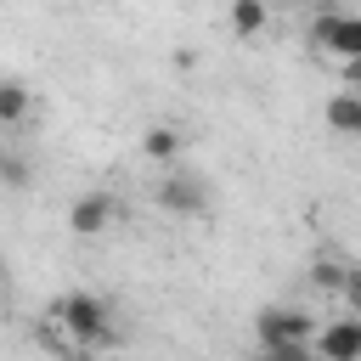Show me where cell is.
<instances>
[{"instance_id": "3957f363", "label": "cell", "mask_w": 361, "mask_h": 361, "mask_svg": "<svg viewBox=\"0 0 361 361\" xmlns=\"http://www.w3.org/2000/svg\"><path fill=\"white\" fill-rule=\"evenodd\" d=\"M158 203H164L169 214L197 220V214H209V186H203V175L175 169V175H164V180H158Z\"/></svg>"}, {"instance_id": "5b68a950", "label": "cell", "mask_w": 361, "mask_h": 361, "mask_svg": "<svg viewBox=\"0 0 361 361\" xmlns=\"http://www.w3.org/2000/svg\"><path fill=\"white\" fill-rule=\"evenodd\" d=\"M310 350H316V361H361V316H338V322L316 327Z\"/></svg>"}, {"instance_id": "8fae6325", "label": "cell", "mask_w": 361, "mask_h": 361, "mask_svg": "<svg viewBox=\"0 0 361 361\" xmlns=\"http://www.w3.org/2000/svg\"><path fill=\"white\" fill-rule=\"evenodd\" d=\"M344 271H350V265H338V259H316V265H310V282H316L322 293H338V288H344Z\"/></svg>"}, {"instance_id": "5bb4252c", "label": "cell", "mask_w": 361, "mask_h": 361, "mask_svg": "<svg viewBox=\"0 0 361 361\" xmlns=\"http://www.w3.org/2000/svg\"><path fill=\"white\" fill-rule=\"evenodd\" d=\"M0 288H6V259H0Z\"/></svg>"}, {"instance_id": "7a4b0ae2", "label": "cell", "mask_w": 361, "mask_h": 361, "mask_svg": "<svg viewBox=\"0 0 361 361\" xmlns=\"http://www.w3.org/2000/svg\"><path fill=\"white\" fill-rule=\"evenodd\" d=\"M310 45L316 51H333V56H344V68L361 56V23L355 17H344V11H322L316 23H310Z\"/></svg>"}, {"instance_id": "9c48e42d", "label": "cell", "mask_w": 361, "mask_h": 361, "mask_svg": "<svg viewBox=\"0 0 361 361\" xmlns=\"http://www.w3.org/2000/svg\"><path fill=\"white\" fill-rule=\"evenodd\" d=\"M271 23V11H265V0H231V28L243 34V39H254L259 28Z\"/></svg>"}, {"instance_id": "30bf717a", "label": "cell", "mask_w": 361, "mask_h": 361, "mask_svg": "<svg viewBox=\"0 0 361 361\" xmlns=\"http://www.w3.org/2000/svg\"><path fill=\"white\" fill-rule=\"evenodd\" d=\"M28 118V85L0 79V124H23Z\"/></svg>"}, {"instance_id": "6da1fadb", "label": "cell", "mask_w": 361, "mask_h": 361, "mask_svg": "<svg viewBox=\"0 0 361 361\" xmlns=\"http://www.w3.org/2000/svg\"><path fill=\"white\" fill-rule=\"evenodd\" d=\"M51 316H56V327H62L79 350H102V344L113 338V310H107V299H96V293H62Z\"/></svg>"}, {"instance_id": "4fadbf2b", "label": "cell", "mask_w": 361, "mask_h": 361, "mask_svg": "<svg viewBox=\"0 0 361 361\" xmlns=\"http://www.w3.org/2000/svg\"><path fill=\"white\" fill-rule=\"evenodd\" d=\"M0 180L6 186H28V164L23 158H0Z\"/></svg>"}, {"instance_id": "ba28073f", "label": "cell", "mask_w": 361, "mask_h": 361, "mask_svg": "<svg viewBox=\"0 0 361 361\" xmlns=\"http://www.w3.org/2000/svg\"><path fill=\"white\" fill-rule=\"evenodd\" d=\"M141 147H147V158H152V164H175V158H180V147H186V135H180L175 124H152Z\"/></svg>"}, {"instance_id": "8992f818", "label": "cell", "mask_w": 361, "mask_h": 361, "mask_svg": "<svg viewBox=\"0 0 361 361\" xmlns=\"http://www.w3.org/2000/svg\"><path fill=\"white\" fill-rule=\"evenodd\" d=\"M107 226H113V197H107V192H79L73 209H68V231H73V237H96V231H107Z\"/></svg>"}, {"instance_id": "7c38bea8", "label": "cell", "mask_w": 361, "mask_h": 361, "mask_svg": "<svg viewBox=\"0 0 361 361\" xmlns=\"http://www.w3.org/2000/svg\"><path fill=\"white\" fill-rule=\"evenodd\" d=\"M259 361H316L310 344H259Z\"/></svg>"}, {"instance_id": "52a82bcc", "label": "cell", "mask_w": 361, "mask_h": 361, "mask_svg": "<svg viewBox=\"0 0 361 361\" xmlns=\"http://www.w3.org/2000/svg\"><path fill=\"white\" fill-rule=\"evenodd\" d=\"M327 124H333L338 135H361V96H355V90H338V96L327 102Z\"/></svg>"}, {"instance_id": "277c9868", "label": "cell", "mask_w": 361, "mask_h": 361, "mask_svg": "<svg viewBox=\"0 0 361 361\" xmlns=\"http://www.w3.org/2000/svg\"><path fill=\"white\" fill-rule=\"evenodd\" d=\"M254 333H259V344H310L316 338V316H305V310H259L254 316Z\"/></svg>"}]
</instances>
